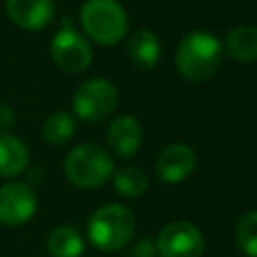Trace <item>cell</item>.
<instances>
[{"label":"cell","mask_w":257,"mask_h":257,"mask_svg":"<svg viewBox=\"0 0 257 257\" xmlns=\"http://www.w3.org/2000/svg\"><path fill=\"white\" fill-rule=\"evenodd\" d=\"M221 42L217 36L205 30L187 34L175 54V66L179 74L191 82L209 80L221 64Z\"/></svg>","instance_id":"1"},{"label":"cell","mask_w":257,"mask_h":257,"mask_svg":"<svg viewBox=\"0 0 257 257\" xmlns=\"http://www.w3.org/2000/svg\"><path fill=\"white\" fill-rule=\"evenodd\" d=\"M135 215L118 203L96 209L88 219V241L100 251H118L135 235Z\"/></svg>","instance_id":"2"},{"label":"cell","mask_w":257,"mask_h":257,"mask_svg":"<svg viewBox=\"0 0 257 257\" xmlns=\"http://www.w3.org/2000/svg\"><path fill=\"white\" fill-rule=\"evenodd\" d=\"M112 159L106 149L94 143L74 147L64 161L66 179L80 189H96L112 177Z\"/></svg>","instance_id":"3"},{"label":"cell","mask_w":257,"mask_h":257,"mask_svg":"<svg viewBox=\"0 0 257 257\" xmlns=\"http://www.w3.org/2000/svg\"><path fill=\"white\" fill-rule=\"evenodd\" d=\"M82 30L102 46L116 44L126 34V14L116 0H88L80 10Z\"/></svg>","instance_id":"4"},{"label":"cell","mask_w":257,"mask_h":257,"mask_svg":"<svg viewBox=\"0 0 257 257\" xmlns=\"http://www.w3.org/2000/svg\"><path fill=\"white\" fill-rule=\"evenodd\" d=\"M116 104H118L116 86L106 78H90L82 82L72 96L74 114L88 122H98L106 118L116 108Z\"/></svg>","instance_id":"5"},{"label":"cell","mask_w":257,"mask_h":257,"mask_svg":"<svg viewBox=\"0 0 257 257\" xmlns=\"http://www.w3.org/2000/svg\"><path fill=\"white\" fill-rule=\"evenodd\" d=\"M155 249L161 257H201L205 239L193 223L175 221L159 231Z\"/></svg>","instance_id":"6"},{"label":"cell","mask_w":257,"mask_h":257,"mask_svg":"<svg viewBox=\"0 0 257 257\" xmlns=\"http://www.w3.org/2000/svg\"><path fill=\"white\" fill-rule=\"evenodd\" d=\"M50 56L60 70L76 74L88 68L92 60V48L82 34L64 26L54 34L50 42Z\"/></svg>","instance_id":"7"},{"label":"cell","mask_w":257,"mask_h":257,"mask_svg":"<svg viewBox=\"0 0 257 257\" xmlns=\"http://www.w3.org/2000/svg\"><path fill=\"white\" fill-rule=\"evenodd\" d=\"M38 207L36 193L26 183H6L0 187V223L6 227L24 225Z\"/></svg>","instance_id":"8"},{"label":"cell","mask_w":257,"mask_h":257,"mask_svg":"<svg viewBox=\"0 0 257 257\" xmlns=\"http://www.w3.org/2000/svg\"><path fill=\"white\" fill-rule=\"evenodd\" d=\"M197 167V155L183 143H173L161 151L155 163V175L163 183H181Z\"/></svg>","instance_id":"9"},{"label":"cell","mask_w":257,"mask_h":257,"mask_svg":"<svg viewBox=\"0 0 257 257\" xmlns=\"http://www.w3.org/2000/svg\"><path fill=\"white\" fill-rule=\"evenodd\" d=\"M8 18L24 30H40L54 16L52 0H6Z\"/></svg>","instance_id":"10"},{"label":"cell","mask_w":257,"mask_h":257,"mask_svg":"<svg viewBox=\"0 0 257 257\" xmlns=\"http://www.w3.org/2000/svg\"><path fill=\"white\" fill-rule=\"evenodd\" d=\"M106 141H108V147L112 149V153L116 157H122V159L133 157L143 143L141 122L128 114L116 116L108 126Z\"/></svg>","instance_id":"11"},{"label":"cell","mask_w":257,"mask_h":257,"mask_svg":"<svg viewBox=\"0 0 257 257\" xmlns=\"http://www.w3.org/2000/svg\"><path fill=\"white\" fill-rule=\"evenodd\" d=\"M126 54L131 58V62L139 68V70H151L155 68L159 54H161V42L157 38L155 32L151 30H135L128 36L126 42Z\"/></svg>","instance_id":"12"},{"label":"cell","mask_w":257,"mask_h":257,"mask_svg":"<svg viewBox=\"0 0 257 257\" xmlns=\"http://www.w3.org/2000/svg\"><path fill=\"white\" fill-rule=\"evenodd\" d=\"M30 161L26 145L8 133H0V177H18Z\"/></svg>","instance_id":"13"},{"label":"cell","mask_w":257,"mask_h":257,"mask_svg":"<svg viewBox=\"0 0 257 257\" xmlns=\"http://www.w3.org/2000/svg\"><path fill=\"white\" fill-rule=\"evenodd\" d=\"M225 50L237 62L257 60V26L253 24L235 26L225 38Z\"/></svg>","instance_id":"14"},{"label":"cell","mask_w":257,"mask_h":257,"mask_svg":"<svg viewBox=\"0 0 257 257\" xmlns=\"http://www.w3.org/2000/svg\"><path fill=\"white\" fill-rule=\"evenodd\" d=\"M46 247L52 257H80L84 249V241H82V235L74 227L60 225L50 231L46 239Z\"/></svg>","instance_id":"15"},{"label":"cell","mask_w":257,"mask_h":257,"mask_svg":"<svg viewBox=\"0 0 257 257\" xmlns=\"http://www.w3.org/2000/svg\"><path fill=\"white\" fill-rule=\"evenodd\" d=\"M74 133H76V120L66 110H58L50 114L42 124V139L52 147L66 145L74 137Z\"/></svg>","instance_id":"16"},{"label":"cell","mask_w":257,"mask_h":257,"mask_svg":"<svg viewBox=\"0 0 257 257\" xmlns=\"http://www.w3.org/2000/svg\"><path fill=\"white\" fill-rule=\"evenodd\" d=\"M112 183H114L116 193L122 197H128V199L141 197L149 187L147 175L139 167H122L120 171L114 173Z\"/></svg>","instance_id":"17"},{"label":"cell","mask_w":257,"mask_h":257,"mask_svg":"<svg viewBox=\"0 0 257 257\" xmlns=\"http://www.w3.org/2000/svg\"><path fill=\"white\" fill-rule=\"evenodd\" d=\"M235 241L243 255L257 257V209L247 211L235 227Z\"/></svg>","instance_id":"18"},{"label":"cell","mask_w":257,"mask_h":257,"mask_svg":"<svg viewBox=\"0 0 257 257\" xmlns=\"http://www.w3.org/2000/svg\"><path fill=\"white\" fill-rule=\"evenodd\" d=\"M155 255H157V249L151 239H141L133 247V257H155Z\"/></svg>","instance_id":"19"},{"label":"cell","mask_w":257,"mask_h":257,"mask_svg":"<svg viewBox=\"0 0 257 257\" xmlns=\"http://www.w3.org/2000/svg\"><path fill=\"white\" fill-rule=\"evenodd\" d=\"M14 110L8 106V104H2L0 102V131L4 133L6 128H12V124H14Z\"/></svg>","instance_id":"20"}]
</instances>
